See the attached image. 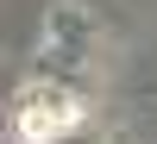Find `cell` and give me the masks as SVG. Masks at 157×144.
Returning <instances> with one entry per match:
<instances>
[{
    "label": "cell",
    "instance_id": "cell-1",
    "mask_svg": "<svg viewBox=\"0 0 157 144\" xmlns=\"http://www.w3.org/2000/svg\"><path fill=\"white\" fill-rule=\"evenodd\" d=\"M69 125H75V100L57 94V88H32V94L19 100V132L32 144H57Z\"/></svg>",
    "mask_w": 157,
    "mask_h": 144
}]
</instances>
